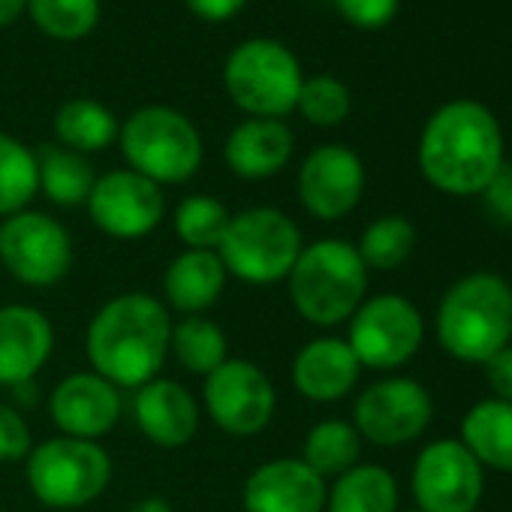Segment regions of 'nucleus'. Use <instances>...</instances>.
<instances>
[{
    "label": "nucleus",
    "mask_w": 512,
    "mask_h": 512,
    "mask_svg": "<svg viewBox=\"0 0 512 512\" xmlns=\"http://www.w3.org/2000/svg\"><path fill=\"white\" fill-rule=\"evenodd\" d=\"M410 485L422 512H473L485 491V467L458 437H443L419 452Z\"/></svg>",
    "instance_id": "ddd939ff"
},
{
    "label": "nucleus",
    "mask_w": 512,
    "mask_h": 512,
    "mask_svg": "<svg viewBox=\"0 0 512 512\" xmlns=\"http://www.w3.org/2000/svg\"><path fill=\"white\" fill-rule=\"evenodd\" d=\"M28 10V0H0V28L16 25Z\"/></svg>",
    "instance_id": "58836bf2"
},
{
    "label": "nucleus",
    "mask_w": 512,
    "mask_h": 512,
    "mask_svg": "<svg viewBox=\"0 0 512 512\" xmlns=\"http://www.w3.org/2000/svg\"><path fill=\"white\" fill-rule=\"evenodd\" d=\"M296 109L314 127H338V124L347 121V115L353 109V97H350V88L341 79H335V76H311V79L302 82Z\"/></svg>",
    "instance_id": "473e14b6"
},
{
    "label": "nucleus",
    "mask_w": 512,
    "mask_h": 512,
    "mask_svg": "<svg viewBox=\"0 0 512 512\" xmlns=\"http://www.w3.org/2000/svg\"><path fill=\"white\" fill-rule=\"evenodd\" d=\"M28 485L49 509H82L112 482V458L97 440L52 437L28 452Z\"/></svg>",
    "instance_id": "6e6552de"
},
{
    "label": "nucleus",
    "mask_w": 512,
    "mask_h": 512,
    "mask_svg": "<svg viewBox=\"0 0 512 512\" xmlns=\"http://www.w3.org/2000/svg\"><path fill=\"white\" fill-rule=\"evenodd\" d=\"M226 287V269L214 250H184L163 272L166 308L199 317L208 311Z\"/></svg>",
    "instance_id": "4be33fe9"
},
{
    "label": "nucleus",
    "mask_w": 512,
    "mask_h": 512,
    "mask_svg": "<svg viewBox=\"0 0 512 512\" xmlns=\"http://www.w3.org/2000/svg\"><path fill=\"white\" fill-rule=\"evenodd\" d=\"M247 0H187V10L202 22H229Z\"/></svg>",
    "instance_id": "4c0bfd02"
},
{
    "label": "nucleus",
    "mask_w": 512,
    "mask_h": 512,
    "mask_svg": "<svg viewBox=\"0 0 512 512\" xmlns=\"http://www.w3.org/2000/svg\"><path fill=\"white\" fill-rule=\"evenodd\" d=\"M398 512H422V509H398Z\"/></svg>",
    "instance_id": "a19ab883"
},
{
    "label": "nucleus",
    "mask_w": 512,
    "mask_h": 512,
    "mask_svg": "<svg viewBox=\"0 0 512 512\" xmlns=\"http://www.w3.org/2000/svg\"><path fill=\"white\" fill-rule=\"evenodd\" d=\"M202 401L208 419L229 437H253L269 428L278 392L260 365L247 359H226L205 377Z\"/></svg>",
    "instance_id": "9b49d317"
},
{
    "label": "nucleus",
    "mask_w": 512,
    "mask_h": 512,
    "mask_svg": "<svg viewBox=\"0 0 512 512\" xmlns=\"http://www.w3.org/2000/svg\"><path fill=\"white\" fill-rule=\"evenodd\" d=\"M329 485L302 458H275L256 467L244 488V512H326Z\"/></svg>",
    "instance_id": "f3484780"
},
{
    "label": "nucleus",
    "mask_w": 512,
    "mask_h": 512,
    "mask_svg": "<svg viewBox=\"0 0 512 512\" xmlns=\"http://www.w3.org/2000/svg\"><path fill=\"white\" fill-rule=\"evenodd\" d=\"M169 353L178 359L184 371L199 377H208L214 368H220L229 359L223 329L205 317H184L181 323H175Z\"/></svg>",
    "instance_id": "cd10ccee"
},
{
    "label": "nucleus",
    "mask_w": 512,
    "mask_h": 512,
    "mask_svg": "<svg viewBox=\"0 0 512 512\" xmlns=\"http://www.w3.org/2000/svg\"><path fill=\"white\" fill-rule=\"evenodd\" d=\"M55 350L49 317L34 305L0 308V383L28 386Z\"/></svg>",
    "instance_id": "a211bd4d"
},
{
    "label": "nucleus",
    "mask_w": 512,
    "mask_h": 512,
    "mask_svg": "<svg viewBox=\"0 0 512 512\" xmlns=\"http://www.w3.org/2000/svg\"><path fill=\"white\" fill-rule=\"evenodd\" d=\"M485 380H488L497 401L512 404V344L485 362Z\"/></svg>",
    "instance_id": "e433bc0d"
},
{
    "label": "nucleus",
    "mask_w": 512,
    "mask_h": 512,
    "mask_svg": "<svg viewBox=\"0 0 512 512\" xmlns=\"http://www.w3.org/2000/svg\"><path fill=\"white\" fill-rule=\"evenodd\" d=\"M422 341L425 320L419 308L398 293L371 296L350 317L347 344L362 368L395 371L419 353Z\"/></svg>",
    "instance_id": "1a4fd4ad"
},
{
    "label": "nucleus",
    "mask_w": 512,
    "mask_h": 512,
    "mask_svg": "<svg viewBox=\"0 0 512 512\" xmlns=\"http://www.w3.org/2000/svg\"><path fill=\"white\" fill-rule=\"evenodd\" d=\"M40 193L37 160L28 145L16 136L0 133V217L25 211Z\"/></svg>",
    "instance_id": "c756f323"
},
{
    "label": "nucleus",
    "mask_w": 512,
    "mask_h": 512,
    "mask_svg": "<svg viewBox=\"0 0 512 512\" xmlns=\"http://www.w3.org/2000/svg\"><path fill=\"white\" fill-rule=\"evenodd\" d=\"M124 160L154 184L190 181L205 157L196 124L172 106L136 109L118 133Z\"/></svg>",
    "instance_id": "423d86ee"
},
{
    "label": "nucleus",
    "mask_w": 512,
    "mask_h": 512,
    "mask_svg": "<svg viewBox=\"0 0 512 512\" xmlns=\"http://www.w3.org/2000/svg\"><path fill=\"white\" fill-rule=\"evenodd\" d=\"M302 232L281 208H247L229 217L217 256L226 275L266 287L287 281L302 253Z\"/></svg>",
    "instance_id": "39448f33"
},
{
    "label": "nucleus",
    "mask_w": 512,
    "mask_h": 512,
    "mask_svg": "<svg viewBox=\"0 0 512 512\" xmlns=\"http://www.w3.org/2000/svg\"><path fill=\"white\" fill-rule=\"evenodd\" d=\"M169 341V308L148 293H124L109 299L88 323L85 353L94 374L118 389H139L166 365Z\"/></svg>",
    "instance_id": "f03ea898"
},
{
    "label": "nucleus",
    "mask_w": 512,
    "mask_h": 512,
    "mask_svg": "<svg viewBox=\"0 0 512 512\" xmlns=\"http://www.w3.org/2000/svg\"><path fill=\"white\" fill-rule=\"evenodd\" d=\"M434 332L452 359L485 365L512 344V287L491 272L455 281L437 305Z\"/></svg>",
    "instance_id": "7ed1b4c3"
},
{
    "label": "nucleus",
    "mask_w": 512,
    "mask_h": 512,
    "mask_svg": "<svg viewBox=\"0 0 512 512\" xmlns=\"http://www.w3.org/2000/svg\"><path fill=\"white\" fill-rule=\"evenodd\" d=\"M359 455H362V437L353 428V422L344 419L317 422L302 446V461L323 479L326 476L338 479L341 473L353 470L359 464Z\"/></svg>",
    "instance_id": "bb28decb"
},
{
    "label": "nucleus",
    "mask_w": 512,
    "mask_h": 512,
    "mask_svg": "<svg viewBox=\"0 0 512 512\" xmlns=\"http://www.w3.org/2000/svg\"><path fill=\"white\" fill-rule=\"evenodd\" d=\"M34 160H37V181L46 199H52L61 208H76L88 202L97 184V172L85 154H76L64 145H40L34 151Z\"/></svg>",
    "instance_id": "b1692460"
},
{
    "label": "nucleus",
    "mask_w": 512,
    "mask_h": 512,
    "mask_svg": "<svg viewBox=\"0 0 512 512\" xmlns=\"http://www.w3.org/2000/svg\"><path fill=\"white\" fill-rule=\"evenodd\" d=\"M31 449V428L22 413L0 404V461H22Z\"/></svg>",
    "instance_id": "f704fd0d"
},
{
    "label": "nucleus",
    "mask_w": 512,
    "mask_h": 512,
    "mask_svg": "<svg viewBox=\"0 0 512 512\" xmlns=\"http://www.w3.org/2000/svg\"><path fill=\"white\" fill-rule=\"evenodd\" d=\"M365 190L362 157L347 145L314 148L299 169V199L317 220L347 217Z\"/></svg>",
    "instance_id": "2eb2a0df"
},
{
    "label": "nucleus",
    "mask_w": 512,
    "mask_h": 512,
    "mask_svg": "<svg viewBox=\"0 0 512 512\" xmlns=\"http://www.w3.org/2000/svg\"><path fill=\"white\" fill-rule=\"evenodd\" d=\"M416 247V226L401 214H383L374 223L365 226L356 250L362 256L365 269L377 272H395L410 260Z\"/></svg>",
    "instance_id": "c85d7f7f"
},
{
    "label": "nucleus",
    "mask_w": 512,
    "mask_h": 512,
    "mask_svg": "<svg viewBox=\"0 0 512 512\" xmlns=\"http://www.w3.org/2000/svg\"><path fill=\"white\" fill-rule=\"evenodd\" d=\"M335 7L353 28L380 31L398 16L401 0H335Z\"/></svg>",
    "instance_id": "72a5a7b5"
},
{
    "label": "nucleus",
    "mask_w": 512,
    "mask_h": 512,
    "mask_svg": "<svg viewBox=\"0 0 512 512\" xmlns=\"http://www.w3.org/2000/svg\"><path fill=\"white\" fill-rule=\"evenodd\" d=\"M34 25L61 43L85 40L100 22V0H28Z\"/></svg>",
    "instance_id": "7c9ffc66"
},
{
    "label": "nucleus",
    "mask_w": 512,
    "mask_h": 512,
    "mask_svg": "<svg viewBox=\"0 0 512 512\" xmlns=\"http://www.w3.org/2000/svg\"><path fill=\"white\" fill-rule=\"evenodd\" d=\"M118 133H121L118 118L103 103L88 100V97L67 100L55 115L58 145H64L76 154L106 151L112 142H118Z\"/></svg>",
    "instance_id": "a878e982"
},
{
    "label": "nucleus",
    "mask_w": 512,
    "mask_h": 512,
    "mask_svg": "<svg viewBox=\"0 0 512 512\" xmlns=\"http://www.w3.org/2000/svg\"><path fill=\"white\" fill-rule=\"evenodd\" d=\"M362 365L347 341L314 338L293 359V386L302 398L332 404L347 398L359 383Z\"/></svg>",
    "instance_id": "aec40b11"
},
{
    "label": "nucleus",
    "mask_w": 512,
    "mask_h": 512,
    "mask_svg": "<svg viewBox=\"0 0 512 512\" xmlns=\"http://www.w3.org/2000/svg\"><path fill=\"white\" fill-rule=\"evenodd\" d=\"M133 419L154 446L181 449L199 431V404L181 383L154 377L151 383L136 389Z\"/></svg>",
    "instance_id": "6ab92c4d"
},
{
    "label": "nucleus",
    "mask_w": 512,
    "mask_h": 512,
    "mask_svg": "<svg viewBox=\"0 0 512 512\" xmlns=\"http://www.w3.org/2000/svg\"><path fill=\"white\" fill-rule=\"evenodd\" d=\"M290 302L311 326L347 323L368 293V269L356 244L344 238H320L305 244L293 272L287 275Z\"/></svg>",
    "instance_id": "20e7f679"
},
{
    "label": "nucleus",
    "mask_w": 512,
    "mask_h": 512,
    "mask_svg": "<svg viewBox=\"0 0 512 512\" xmlns=\"http://www.w3.org/2000/svg\"><path fill=\"white\" fill-rule=\"evenodd\" d=\"M503 163L500 121L476 100L443 103L422 127L419 169L440 193L476 196Z\"/></svg>",
    "instance_id": "f257e3e1"
},
{
    "label": "nucleus",
    "mask_w": 512,
    "mask_h": 512,
    "mask_svg": "<svg viewBox=\"0 0 512 512\" xmlns=\"http://www.w3.org/2000/svg\"><path fill=\"white\" fill-rule=\"evenodd\" d=\"M0 263L25 287H55L73 266V238L43 211H19L0 223Z\"/></svg>",
    "instance_id": "9d476101"
},
{
    "label": "nucleus",
    "mask_w": 512,
    "mask_h": 512,
    "mask_svg": "<svg viewBox=\"0 0 512 512\" xmlns=\"http://www.w3.org/2000/svg\"><path fill=\"white\" fill-rule=\"evenodd\" d=\"M458 440L482 467L512 473V404L497 398L476 401L461 419Z\"/></svg>",
    "instance_id": "5701e85b"
},
{
    "label": "nucleus",
    "mask_w": 512,
    "mask_h": 512,
    "mask_svg": "<svg viewBox=\"0 0 512 512\" xmlns=\"http://www.w3.org/2000/svg\"><path fill=\"white\" fill-rule=\"evenodd\" d=\"M127 512H172V506L163 500V497H142V500H136Z\"/></svg>",
    "instance_id": "ea45409f"
},
{
    "label": "nucleus",
    "mask_w": 512,
    "mask_h": 512,
    "mask_svg": "<svg viewBox=\"0 0 512 512\" xmlns=\"http://www.w3.org/2000/svg\"><path fill=\"white\" fill-rule=\"evenodd\" d=\"M434 419L428 389L413 377H386L362 389L353 407V428L374 446H404L419 440Z\"/></svg>",
    "instance_id": "f8f14e48"
},
{
    "label": "nucleus",
    "mask_w": 512,
    "mask_h": 512,
    "mask_svg": "<svg viewBox=\"0 0 512 512\" xmlns=\"http://www.w3.org/2000/svg\"><path fill=\"white\" fill-rule=\"evenodd\" d=\"M326 512H398V482L380 464H356L329 488Z\"/></svg>",
    "instance_id": "393cba45"
},
{
    "label": "nucleus",
    "mask_w": 512,
    "mask_h": 512,
    "mask_svg": "<svg viewBox=\"0 0 512 512\" xmlns=\"http://www.w3.org/2000/svg\"><path fill=\"white\" fill-rule=\"evenodd\" d=\"M91 223L112 238H142L154 232L166 214L160 184L148 181L133 169H112L97 175V184L85 202Z\"/></svg>",
    "instance_id": "4468645a"
},
{
    "label": "nucleus",
    "mask_w": 512,
    "mask_h": 512,
    "mask_svg": "<svg viewBox=\"0 0 512 512\" xmlns=\"http://www.w3.org/2000/svg\"><path fill=\"white\" fill-rule=\"evenodd\" d=\"M49 416L64 437L97 440L121 419V389L94 371L70 374L52 389Z\"/></svg>",
    "instance_id": "dca6fc26"
},
{
    "label": "nucleus",
    "mask_w": 512,
    "mask_h": 512,
    "mask_svg": "<svg viewBox=\"0 0 512 512\" xmlns=\"http://www.w3.org/2000/svg\"><path fill=\"white\" fill-rule=\"evenodd\" d=\"M296 139L284 121L244 118L226 139V166L244 181H263L278 175L293 157Z\"/></svg>",
    "instance_id": "412c9836"
},
{
    "label": "nucleus",
    "mask_w": 512,
    "mask_h": 512,
    "mask_svg": "<svg viewBox=\"0 0 512 512\" xmlns=\"http://www.w3.org/2000/svg\"><path fill=\"white\" fill-rule=\"evenodd\" d=\"M229 211L220 199L208 193H196L178 202L175 208V232L187 244V250H214L223 241V232L229 226Z\"/></svg>",
    "instance_id": "2f4dec72"
},
{
    "label": "nucleus",
    "mask_w": 512,
    "mask_h": 512,
    "mask_svg": "<svg viewBox=\"0 0 512 512\" xmlns=\"http://www.w3.org/2000/svg\"><path fill=\"white\" fill-rule=\"evenodd\" d=\"M479 196H482V202H485V211H488L497 223L512 226V166H509V163H503V166L497 169V175L488 181V187H485Z\"/></svg>",
    "instance_id": "c9c22d12"
},
{
    "label": "nucleus",
    "mask_w": 512,
    "mask_h": 512,
    "mask_svg": "<svg viewBox=\"0 0 512 512\" xmlns=\"http://www.w3.org/2000/svg\"><path fill=\"white\" fill-rule=\"evenodd\" d=\"M302 64L278 40L256 37L235 46L223 64V88L247 118L284 121L302 91Z\"/></svg>",
    "instance_id": "0eeeda50"
}]
</instances>
